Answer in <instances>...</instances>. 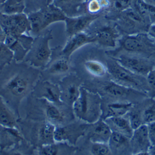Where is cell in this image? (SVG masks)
I'll list each match as a JSON object with an SVG mask.
<instances>
[{"instance_id": "obj_1", "label": "cell", "mask_w": 155, "mask_h": 155, "mask_svg": "<svg viewBox=\"0 0 155 155\" xmlns=\"http://www.w3.org/2000/svg\"><path fill=\"white\" fill-rule=\"evenodd\" d=\"M71 107L76 117L87 124L95 123L102 117L101 96L83 87H81L80 96Z\"/></svg>"}, {"instance_id": "obj_2", "label": "cell", "mask_w": 155, "mask_h": 155, "mask_svg": "<svg viewBox=\"0 0 155 155\" xmlns=\"http://www.w3.org/2000/svg\"><path fill=\"white\" fill-rule=\"evenodd\" d=\"M120 48L111 54L114 57L120 51L150 57L155 55V42L147 34L138 33L129 34L119 39Z\"/></svg>"}, {"instance_id": "obj_3", "label": "cell", "mask_w": 155, "mask_h": 155, "mask_svg": "<svg viewBox=\"0 0 155 155\" xmlns=\"http://www.w3.org/2000/svg\"><path fill=\"white\" fill-rule=\"evenodd\" d=\"M31 31L36 34L41 33L49 25L57 22L65 21L67 16L53 3L47 5L28 15Z\"/></svg>"}, {"instance_id": "obj_4", "label": "cell", "mask_w": 155, "mask_h": 155, "mask_svg": "<svg viewBox=\"0 0 155 155\" xmlns=\"http://www.w3.org/2000/svg\"><path fill=\"white\" fill-rule=\"evenodd\" d=\"M106 68L114 81L138 91L141 92L145 89V77L126 69L114 58L110 57L107 60Z\"/></svg>"}, {"instance_id": "obj_5", "label": "cell", "mask_w": 155, "mask_h": 155, "mask_svg": "<svg viewBox=\"0 0 155 155\" xmlns=\"http://www.w3.org/2000/svg\"><path fill=\"white\" fill-rule=\"evenodd\" d=\"M52 38L51 31L38 36L34 40L24 59L36 67L47 66L50 63L52 54V51L49 46V42Z\"/></svg>"}, {"instance_id": "obj_6", "label": "cell", "mask_w": 155, "mask_h": 155, "mask_svg": "<svg viewBox=\"0 0 155 155\" xmlns=\"http://www.w3.org/2000/svg\"><path fill=\"white\" fill-rule=\"evenodd\" d=\"M113 57L122 66L131 72L147 77L148 74L155 67V61L150 57L134 54H121Z\"/></svg>"}, {"instance_id": "obj_7", "label": "cell", "mask_w": 155, "mask_h": 155, "mask_svg": "<svg viewBox=\"0 0 155 155\" xmlns=\"http://www.w3.org/2000/svg\"><path fill=\"white\" fill-rule=\"evenodd\" d=\"M117 19L120 28L129 34H138L140 30L142 33L145 29L148 31L150 26L148 24V19L133 8L122 12Z\"/></svg>"}, {"instance_id": "obj_8", "label": "cell", "mask_w": 155, "mask_h": 155, "mask_svg": "<svg viewBox=\"0 0 155 155\" xmlns=\"http://www.w3.org/2000/svg\"><path fill=\"white\" fill-rule=\"evenodd\" d=\"M0 25L6 34L18 37L31 31L28 15L24 13L0 15Z\"/></svg>"}, {"instance_id": "obj_9", "label": "cell", "mask_w": 155, "mask_h": 155, "mask_svg": "<svg viewBox=\"0 0 155 155\" xmlns=\"http://www.w3.org/2000/svg\"><path fill=\"white\" fill-rule=\"evenodd\" d=\"M131 153L133 154H150L151 147L147 124H143L134 130L130 138Z\"/></svg>"}, {"instance_id": "obj_10", "label": "cell", "mask_w": 155, "mask_h": 155, "mask_svg": "<svg viewBox=\"0 0 155 155\" xmlns=\"http://www.w3.org/2000/svg\"><path fill=\"white\" fill-rule=\"evenodd\" d=\"M99 16V15L86 13L75 17H67L64 21L67 35L70 37L76 34L84 32V30L87 29Z\"/></svg>"}, {"instance_id": "obj_11", "label": "cell", "mask_w": 155, "mask_h": 155, "mask_svg": "<svg viewBox=\"0 0 155 155\" xmlns=\"http://www.w3.org/2000/svg\"><path fill=\"white\" fill-rule=\"evenodd\" d=\"M94 42H96V40L92 35L85 32L76 34L69 37L66 45L61 51V55L69 59L76 50L86 44Z\"/></svg>"}, {"instance_id": "obj_12", "label": "cell", "mask_w": 155, "mask_h": 155, "mask_svg": "<svg viewBox=\"0 0 155 155\" xmlns=\"http://www.w3.org/2000/svg\"><path fill=\"white\" fill-rule=\"evenodd\" d=\"M86 128L84 125L77 126L70 125L67 126L56 127L54 140L56 142L69 141L70 143L74 144L80 136L86 132Z\"/></svg>"}, {"instance_id": "obj_13", "label": "cell", "mask_w": 155, "mask_h": 155, "mask_svg": "<svg viewBox=\"0 0 155 155\" xmlns=\"http://www.w3.org/2000/svg\"><path fill=\"white\" fill-rule=\"evenodd\" d=\"M100 45L104 47L114 48L119 40L120 33L119 31L110 25H104L97 29L92 35Z\"/></svg>"}, {"instance_id": "obj_14", "label": "cell", "mask_w": 155, "mask_h": 155, "mask_svg": "<svg viewBox=\"0 0 155 155\" xmlns=\"http://www.w3.org/2000/svg\"><path fill=\"white\" fill-rule=\"evenodd\" d=\"M67 17H75L87 13L84 0H54L52 3Z\"/></svg>"}, {"instance_id": "obj_15", "label": "cell", "mask_w": 155, "mask_h": 155, "mask_svg": "<svg viewBox=\"0 0 155 155\" xmlns=\"http://www.w3.org/2000/svg\"><path fill=\"white\" fill-rule=\"evenodd\" d=\"M79 81L73 76H70L63 81L61 90V99L72 106L79 97L81 86Z\"/></svg>"}, {"instance_id": "obj_16", "label": "cell", "mask_w": 155, "mask_h": 155, "mask_svg": "<svg viewBox=\"0 0 155 155\" xmlns=\"http://www.w3.org/2000/svg\"><path fill=\"white\" fill-rule=\"evenodd\" d=\"M89 125L88 135L91 142L108 143L112 131L104 119L101 118L95 123Z\"/></svg>"}, {"instance_id": "obj_17", "label": "cell", "mask_w": 155, "mask_h": 155, "mask_svg": "<svg viewBox=\"0 0 155 155\" xmlns=\"http://www.w3.org/2000/svg\"><path fill=\"white\" fill-rule=\"evenodd\" d=\"M37 95L53 104H58L62 102L61 99V90L59 86L45 81L39 85L37 89Z\"/></svg>"}, {"instance_id": "obj_18", "label": "cell", "mask_w": 155, "mask_h": 155, "mask_svg": "<svg viewBox=\"0 0 155 155\" xmlns=\"http://www.w3.org/2000/svg\"><path fill=\"white\" fill-rule=\"evenodd\" d=\"M29 87L28 80L22 75L16 74L8 80L5 87L12 96L21 97L26 94Z\"/></svg>"}, {"instance_id": "obj_19", "label": "cell", "mask_w": 155, "mask_h": 155, "mask_svg": "<svg viewBox=\"0 0 155 155\" xmlns=\"http://www.w3.org/2000/svg\"><path fill=\"white\" fill-rule=\"evenodd\" d=\"M133 104L129 102H114L107 104L105 110L102 109L101 118L106 119L113 117H122L130 112Z\"/></svg>"}, {"instance_id": "obj_20", "label": "cell", "mask_w": 155, "mask_h": 155, "mask_svg": "<svg viewBox=\"0 0 155 155\" xmlns=\"http://www.w3.org/2000/svg\"><path fill=\"white\" fill-rule=\"evenodd\" d=\"M108 144L112 154H123L130 150V138L116 132H112Z\"/></svg>"}, {"instance_id": "obj_21", "label": "cell", "mask_w": 155, "mask_h": 155, "mask_svg": "<svg viewBox=\"0 0 155 155\" xmlns=\"http://www.w3.org/2000/svg\"><path fill=\"white\" fill-rule=\"evenodd\" d=\"M109 125L112 132L120 133L128 138H131L134 130L128 119L122 117H113L104 119Z\"/></svg>"}, {"instance_id": "obj_22", "label": "cell", "mask_w": 155, "mask_h": 155, "mask_svg": "<svg viewBox=\"0 0 155 155\" xmlns=\"http://www.w3.org/2000/svg\"><path fill=\"white\" fill-rule=\"evenodd\" d=\"M76 148L66 143V141L58 142V143H51L42 145L40 151V154L53 155V154H70L76 151Z\"/></svg>"}, {"instance_id": "obj_23", "label": "cell", "mask_w": 155, "mask_h": 155, "mask_svg": "<svg viewBox=\"0 0 155 155\" xmlns=\"http://www.w3.org/2000/svg\"><path fill=\"white\" fill-rule=\"evenodd\" d=\"M103 90L109 95L115 97H126L135 91H137V90L126 87L114 81L106 83L103 87Z\"/></svg>"}, {"instance_id": "obj_24", "label": "cell", "mask_w": 155, "mask_h": 155, "mask_svg": "<svg viewBox=\"0 0 155 155\" xmlns=\"http://www.w3.org/2000/svg\"><path fill=\"white\" fill-rule=\"evenodd\" d=\"M25 8V0H5L0 5V13L15 15L23 13Z\"/></svg>"}, {"instance_id": "obj_25", "label": "cell", "mask_w": 155, "mask_h": 155, "mask_svg": "<svg viewBox=\"0 0 155 155\" xmlns=\"http://www.w3.org/2000/svg\"><path fill=\"white\" fill-rule=\"evenodd\" d=\"M56 127L51 122L44 123L39 129V139L42 145L55 143L54 134Z\"/></svg>"}, {"instance_id": "obj_26", "label": "cell", "mask_w": 155, "mask_h": 155, "mask_svg": "<svg viewBox=\"0 0 155 155\" xmlns=\"http://www.w3.org/2000/svg\"><path fill=\"white\" fill-rule=\"evenodd\" d=\"M134 0H109L107 10L109 16L117 18L122 12L130 8Z\"/></svg>"}, {"instance_id": "obj_27", "label": "cell", "mask_w": 155, "mask_h": 155, "mask_svg": "<svg viewBox=\"0 0 155 155\" xmlns=\"http://www.w3.org/2000/svg\"><path fill=\"white\" fill-rule=\"evenodd\" d=\"M0 125L8 128H14L16 125L15 115L0 99Z\"/></svg>"}, {"instance_id": "obj_28", "label": "cell", "mask_w": 155, "mask_h": 155, "mask_svg": "<svg viewBox=\"0 0 155 155\" xmlns=\"http://www.w3.org/2000/svg\"><path fill=\"white\" fill-rule=\"evenodd\" d=\"M84 66L90 74L97 77L105 76L107 71V68L104 64L94 60L86 61L84 63Z\"/></svg>"}, {"instance_id": "obj_29", "label": "cell", "mask_w": 155, "mask_h": 155, "mask_svg": "<svg viewBox=\"0 0 155 155\" xmlns=\"http://www.w3.org/2000/svg\"><path fill=\"white\" fill-rule=\"evenodd\" d=\"M69 68V59L61 56L60 58L56 60L50 64L48 70L51 74H60L67 72Z\"/></svg>"}, {"instance_id": "obj_30", "label": "cell", "mask_w": 155, "mask_h": 155, "mask_svg": "<svg viewBox=\"0 0 155 155\" xmlns=\"http://www.w3.org/2000/svg\"><path fill=\"white\" fill-rule=\"evenodd\" d=\"M45 106V115L50 122L61 123L64 120V115L61 111L53 103L47 101Z\"/></svg>"}, {"instance_id": "obj_31", "label": "cell", "mask_w": 155, "mask_h": 155, "mask_svg": "<svg viewBox=\"0 0 155 155\" xmlns=\"http://www.w3.org/2000/svg\"><path fill=\"white\" fill-rule=\"evenodd\" d=\"M91 153L94 155L112 154L108 143L102 142H92Z\"/></svg>"}, {"instance_id": "obj_32", "label": "cell", "mask_w": 155, "mask_h": 155, "mask_svg": "<svg viewBox=\"0 0 155 155\" xmlns=\"http://www.w3.org/2000/svg\"><path fill=\"white\" fill-rule=\"evenodd\" d=\"M103 10L100 0H87L86 1L87 12L91 15H99Z\"/></svg>"}, {"instance_id": "obj_33", "label": "cell", "mask_w": 155, "mask_h": 155, "mask_svg": "<svg viewBox=\"0 0 155 155\" xmlns=\"http://www.w3.org/2000/svg\"><path fill=\"white\" fill-rule=\"evenodd\" d=\"M142 119L144 124L155 120V103L147 107L141 114Z\"/></svg>"}, {"instance_id": "obj_34", "label": "cell", "mask_w": 155, "mask_h": 155, "mask_svg": "<svg viewBox=\"0 0 155 155\" xmlns=\"http://www.w3.org/2000/svg\"><path fill=\"white\" fill-rule=\"evenodd\" d=\"M128 120L134 130H135L136 128H138L141 125L144 124L143 119H142L141 113L138 111L131 112L128 117Z\"/></svg>"}, {"instance_id": "obj_35", "label": "cell", "mask_w": 155, "mask_h": 155, "mask_svg": "<svg viewBox=\"0 0 155 155\" xmlns=\"http://www.w3.org/2000/svg\"><path fill=\"white\" fill-rule=\"evenodd\" d=\"M151 146L155 145V120L147 124Z\"/></svg>"}, {"instance_id": "obj_36", "label": "cell", "mask_w": 155, "mask_h": 155, "mask_svg": "<svg viewBox=\"0 0 155 155\" xmlns=\"http://www.w3.org/2000/svg\"><path fill=\"white\" fill-rule=\"evenodd\" d=\"M147 81L148 84L155 88V67L147 76Z\"/></svg>"}, {"instance_id": "obj_37", "label": "cell", "mask_w": 155, "mask_h": 155, "mask_svg": "<svg viewBox=\"0 0 155 155\" xmlns=\"http://www.w3.org/2000/svg\"><path fill=\"white\" fill-rule=\"evenodd\" d=\"M148 31V35L155 42V24L150 25Z\"/></svg>"}, {"instance_id": "obj_38", "label": "cell", "mask_w": 155, "mask_h": 155, "mask_svg": "<svg viewBox=\"0 0 155 155\" xmlns=\"http://www.w3.org/2000/svg\"><path fill=\"white\" fill-rule=\"evenodd\" d=\"M6 37V34L5 33L3 29L0 25V42L1 43H5V39Z\"/></svg>"}, {"instance_id": "obj_39", "label": "cell", "mask_w": 155, "mask_h": 155, "mask_svg": "<svg viewBox=\"0 0 155 155\" xmlns=\"http://www.w3.org/2000/svg\"><path fill=\"white\" fill-rule=\"evenodd\" d=\"M146 2H148L149 3H151L153 5H155V0H144Z\"/></svg>"}, {"instance_id": "obj_40", "label": "cell", "mask_w": 155, "mask_h": 155, "mask_svg": "<svg viewBox=\"0 0 155 155\" xmlns=\"http://www.w3.org/2000/svg\"><path fill=\"white\" fill-rule=\"evenodd\" d=\"M54 0H46V3H47V5H48L50 4H51L53 3Z\"/></svg>"}, {"instance_id": "obj_41", "label": "cell", "mask_w": 155, "mask_h": 155, "mask_svg": "<svg viewBox=\"0 0 155 155\" xmlns=\"http://www.w3.org/2000/svg\"><path fill=\"white\" fill-rule=\"evenodd\" d=\"M5 2V0H0V5H2L3 3H4Z\"/></svg>"}, {"instance_id": "obj_42", "label": "cell", "mask_w": 155, "mask_h": 155, "mask_svg": "<svg viewBox=\"0 0 155 155\" xmlns=\"http://www.w3.org/2000/svg\"><path fill=\"white\" fill-rule=\"evenodd\" d=\"M84 1H86V0H84Z\"/></svg>"}, {"instance_id": "obj_43", "label": "cell", "mask_w": 155, "mask_h": 155, "mask_svg": "<svg viewBox=\"0 0 155 155\" xmlns=\"http://www.w3.org/2000/svg\"><path fill=\"white\" fill-rule=\"evenodd\" d=\"M154 103H155V100H154Z\"/></svg>"}, {"instance_id": "obj_44", "label": "cell", "mask_w": 155, "mask_h": 155, "mask_svg": "<svg viewBox=\"0 0 155 155\" xmlns=\"http://www.w3.org/2000/svg\"><path fill=\"white\" fill-rule=\"evenodd\" d=\"M86 1H87V0H86Z\"/></svg>"}, {"instance_id": "obj_45", "label": "cell", "mask_w": 155, "mask_h": 155, "mask_svg": "<svg viewBox=\"0 0 155 155\" xmlns=\"http://www.w3.org/2000/svg\"><path fill=\"white\" fill-rule=\"evenodd\" d=\"M0 15H1V13H0Z\"/></svg>"}]
</instances>
